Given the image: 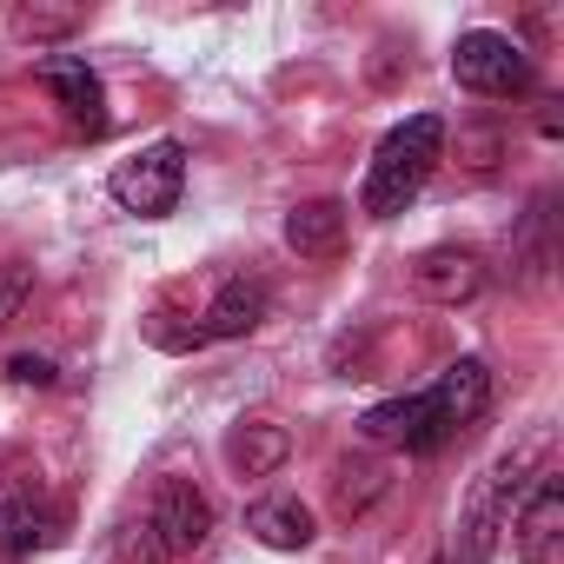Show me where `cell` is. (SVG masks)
Listing matches in <instances>:
<instances>
[{"label": "cell", "instance_id": "cell-1", "mask_svg": "<svg viewBox=\"0 0 564 564\" xmlns=\"http://www.w3.org/2000/svg\"><path fill=\"white\" fill-rule=\"evenodd\" d=\"M206 531H213L206 491L193 478H160L147 511L127 518V531H120V564H180L206 544Z\"/></svg>", "mask_w": 564, "mask_h": 564}, {"label": "cell", "instance_id": "cell-2", "mask_svg": "<svg viewBox=\"0 0 564 564\" xmlns=\"http://www.w3.org/2000/svg\"><path fill=\"white\" fill-rule=\"evenodd\" d=\"M438 160H445V120H438V113H412V120H399V127L379 140L372 166H366V193H359V206H366L372 219L405 213V206L419 199V186L432 180Z\"/></svg>", "mask_w": 564, "mask_h": 564}, {"label": "cell", "instance_id": "cell-3", "mask_svg": "<svg viewBox=\"0 0 564 564\" xmlns=\"http://www.w3.org/2000/svg\"><path fill=\"white\" fill-rule=\"evenodd\" d=\"M452 80H458L465 94L511 100V94H531V54H524L511 34L471 28V34H458V47H452Z\"/></svg>", "mask_w": 564, "mask_h": 564}, {"label": "cell", "instance_id": "cell-4", "mask_svg": "<svg viewBox=\"0 0 564 564\" xmlns=\"http://www.w3.org/2000/svg\"><path fill=\"white\" fill-rule=\"evenodd\" d=\"M180 186H186V153H180V140H153V147H140L133 160L113 166V199H120L127 213H140V219L173 213V206H180Z\"/></svg>", "mask_w": 564, "mask_h": 564}, {"label": "cell", "instance_id": "cell-5", "mask_svg": "<svg viewBox=\"0 0 564 564\" xmlns=\"http://www.w3.org/2000/svg\"><path fill=\"white\" fill-rule=\"evenodd\" d=\"M511 551L518 564H564V478L538 471L524 505L511 511Z\"/></svg>", "mask_w": 564, "mask_h": 564}, {"label": "cell", "instance_id": "cell-6", "mask_svg": "<svg viewBox=\"0 0 564 564\" xmlns=\"http://www.w3.org/2000/svg\"><path fill=\"white\" fill-rule=\"evenodd\" d=\"M41 87L54 94V107H61L80 133H100V127H107V94H100V74H94L80 54H47V61H41Z\"/></svg>", "mask_w": 564, "mask_h": 564}, {"label": "cell", "instance_id": "cell-7", "mask_svg": "<svg viewBox=\"0 0 564 564\" xmlns=\"http://www.w3.org/2000/svg\"><path fill=\"white\" fill-rule=\"evenodd\" d=\"M412 286H419L432 306H465V300L485 293V259H478L471 246H432V252H419V265H412Z\"/></svg>", "mask_w": 564, "mask_h": 564}, {"label": "cell", "instance_id": "cell-8", "mask_svg": "<svg viewBox=\"0 0 564 564\" xmlns=\"http://www.w3.org/2000/svg\"><path fill=\"white\" fill-rule=\"evenodd\" d=\"M359 432L372 438V445H399V452H438L452 432L438 425V412L425 405V392L419 399H386V405H372L366 419H359Z\"/></svg>", "mask_w": 564, "mask_h": 564}, {"label": "cell", "instance_id": "cell-9", "mask_svg": "<svg viewBox=\"0 0 564 564\" xmlns=\"http://www.w3.org/2000/svg\"><path fill=\"white\" fill-rule=\"evenodd\" d=\"M425 405L438 412L445 432L478 425V419L491 412V372H485V359H452V366L438 372V386L425 392Z\"/></svg>", "mask_w": 564, "mask_h": 564}, {"label": "cell", "instance_id": "cell-10", "mask_svg": "<svg viewBox=\"0 0 564 564\" xmlns=\"http://www.w3.org/2000/svg\"><path fill=\"white\" fill-rule=\"evenodd\" d=\"M286 246L300 259H339L346 252V206L339 199H306L286 213Z\"/></svg>", "mask_w": 564, "mask_h": 564}, {"label": "cell", "instance_id": "cell-11", "mask_svg": "<svg viewBox=\"0 0 564 564\" xmlns=\"http://www.w3.org/2000/svg\"><path fill=\"white\" fill-rule=\"evenodd\" d=\"M265 286L259 279H226V286L213 293V306H206V326H199V339H246L259 319H265Z\"/></svg>", "mask_w": 564, "mask_h": 564}, {"label": "cell", "instance_id": "cell-12", "mask_svg": "<svg viewBox=\"0 0 564 564\" xmlns=\"http://www.w3.org/2000/svg\"><path fill=\"white\" fill-rule=\"evenodd\" d=\"M286 452H293V438H286V425H272V419H252V425H239V432L226 438V458H232L239 478L279 471V465H286Z\"/></svg>", "mask_w": 564, "mask_h": 564}, {"label": "cell", "instance_id": "cell-13", "mask_svg": "<svg viewBox=\"0 0 564 564\" xmlns=\"http://www.w3.org/2000/svg\"><path fill=\"white\" fill-rule=\"evenodd\" d=\"M246 531H252L265 551H306V544H313V511H306L300 498H265V505H252Z\"/></svg>", "mask_w": 564, "mask_h": 564}, {"label": "cell", "instance_id": "cell-14", "mask_svg": "<svg viewBox=\"0 0 564 564\" xmlns=\"http://www.w3.org/2000/svg\"><path fill=\"white\" fill-rule=\"evenodd\" d=\"M54 538H61V518L54 511L21 505V498H0V551H8V557H28V551H41Z\"/></svg>", "mask_w": 564, "mask_h": 564}, {"label": "cell", "instance_id": "cell-15", "mask_svg": "<svg viewBox=\"0 0 564 564\" xmlns=\"http://www.w3.org/2000/svg\"><path fill=\"white\" fill-rule=\"evenodd\" d=\"M386 485H392L386 465H372V458H346V465H339V518H359Z\"/></svg>", "mask_w": 564, "mask_h": 564}, {"label": "cell", "instance_id": "cell-16", "mask_svg": "<svg viewBox=\"0 0 564 564\" xmlns=\"http://www.w3.org/2000/svg\"><path fill=\"white\" fill-rule=\"evenodd\" d=\"M14 28H21L28 41H67V34L80 28V8H21Z\"/></svg>", "mask_w": 564, "mask_h": 564}, {"label": "cell", "instance_id": "cell-17", "mask_svg": "<svg viewBox=\"0 0 564 564\" xmlns=\"http://www.w3.org/2000/svg\"><path fill=\"white\" fill-rule=\"evenodd\" d=\"M34 300V265H0V333H8Z\"/></svg>", "mask_w": 564, "mask_h": 564}, {"label": "cell", "instance_id": "cell-18", "mask_svg": "<svg viewBox=\"0 0 564 564\" xmlns=\"http://www.w3.org/2000/svg\"><path fill=\"white\" fill-rule=\"evenodd\" d=\"M8 379H14V386H54L61 372H54V359H41V352H14V359H8Z\"/></svg>", "mask_w": 564, "mask_h": 564}, {"label": "cell", "instance_id": "cell-19", "mask_svg": "<svg viewBox=\"0 0 564 564\" xmlns=\"http://www.w3.org/2000/svg\"><path fill=\"white\" fill-rule=\"evenodd\" d=\"M438 564H452V557H438Z\"/></svg>", "mask_w": 564, "mask_h": 564}]
</instances>
